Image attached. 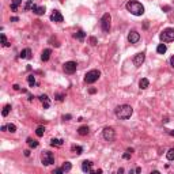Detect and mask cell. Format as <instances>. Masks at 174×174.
Segmentation results:
<instances>
[{
	"label": "cell",
	"mask_w": 174,
	"mask_h": 174,
	"mask_svg": "<svg viewBox=\"0 0 174 174\" xmlns=\"http://www.w3.org/2000/svg\"><path fill=\"white\" fill-rule=\"evenodd\" d=\"M127 10H128L131 14H133L136 17H140L144 14V7L141 3H139L137 0H131L127 3Z\"/></svg>",
	"instance_id": "1"
},
{
	"label": "cell",
	"mask_w": 174,
	"mask_h": 174,
	"mask_svg": "<svg viewBox=\"0 0 174 174\" xmlns=\"http://www.w3.org/2000/svg\"><path fill=\"white\" fill-rule=\"evenodd\" d=\"M133 113V109L129 106V105H120L116 107V116L120 120H128Z\"/></svg>",
	"instance_id": "2"
},
{
	"label": "cell",
	"mask_w": 174,
	"mask_h": 174,
	"mask_svg": "<svg viewBox=\"0 0 174 174\" xmlns=\"http://www.w3.org/2000/svg\"><path fill=\"white\" fill-rule=\"evenodd\" d=\"M159 38L162 42H171L174 41V29L169 27V29H165L162 33L159 34Z\"/></svg>",
	"instance_id": "3"
},
{
	"label": "cell",
	"mask_w": 174,
	"mask_h": 174,
	"mask_svg": "<svg viewBox=\"0 0 174 174\" xmlns=\"http://www.w3.org/2000/svg\"><path fill=\"white\" fill-rule=\"evenodd\" d=\"M99 76H101V72H99L98 69H91V71H89V72L86 73L84 82L91 84V83H94V82H97V80L99 79Z\"/></svg>",
	"instance_id": "4"
},
{
	"label": "cell",
	"mask_w": 174,
	"mask_h": 174,
	"mask_svg": "<svg viewBox=\"0 0 174 174\" xmlns=\"http://www.w3.org/2000/svg\"><path fill=\"white\" fill-rule=\"evenodd\" d=\"M110 22H112L110 14H109V12L103 14V17L101 18V27L105 33H109V30H110Z\"/></svg>",
	"instance_id": "5"
},
{
	"label": "cell",
	"mask_w": 174,
	"mask_h": 174,
	"mask_svg": "<svg viewBox=\"0 0 174 174\" xmlns=\"http://www.w3.org/2000/svg\"><path fill=\"white\" fill-rule=\"evenodd\" d=\"M102 136H103V139L106 141H113L116 139V131L110 127H107V128L103 129V132H102Z\"/></svg>",
	"instance_id": "6"
},
{
	"label": "cell",
	"mask_w": 174,
	"mask_h": 174,
	"mask_svg": "<svg viewBox=\"0 0 174 174\" xmlns=\"http://www.w3.org/2000/svg\"><path fill=\"white\" fill-rule=\"evenodd\" d=\"M41 162L44 163L45 166H49L52 163H55V157H53V154L49 151H44L42 152V157H41Z\"/></svg>",
	"instance_id": "7"
},
{
	"label": "cell",
	"mask_w": 174,
	"mask_h": 174,
	"mask_svg": "<svg viewBox=\"0 0 174 174\" xmlns=\"http://www.w3.org/2000/svg\"><path fill=\"white\" fill-rule=\"evenodd\" d=\"M76 68H78V64H76L75 61H67L65 64H64L63 69H64V72H65V73L71 75V73L76 72Z\"/></svg>",
	"instance_id": "8"
},
{
	"label": "cell",
	"mask_w": 174,
	"mask_h": 174,
	"mask_svg": "<svg viewBox=\"0 0 174 174\" xmlns=\"http://www.w3.org/2000/svg\"><path fill=\"white\" fill-rule=\"evenodd\" d=\"M144 60H146V55L141 52V53H137V55H135V57H133V64H135L136 67H140L141 64L144 63Z\"/></svg>",
	"instance_id": "9"
},
{
	"label": "cell",
	"mask_w": 174,
	"mask_h": 174,
	"mask_svg": "<svg viewBox=\"0 0 174 174\" xmlns=\"http://www.w3.org/2000/svg\"><path fill=\"white\" fill-rule=\"evenodd\" d=\"M139 39H140V34L137 33V31H131L128 35V41L131 44H136V42H139Z\"/></svg>",
	"instance_id": "10"
},
{
	"label": "cell",
	"mask_w": 174,
	"mask_h": 174,
	"mask_svg": "<svg viewBox=\"0 0 174 174\" xmlns=\"http://www.w3.org/2000/svg\"><path fill=\"white\" fill-rule=\"evenodd\" d=\"M63 15L60 14V11H57V10H55L53 11V14L51 15V21L52 22H57V23H60V22H63Z\"/></svg>",
	"instance_id": "11"
},
{
	"label": "cell",
	"mask_w": 174,
	"mask_h": 174,
	"mask_svg": "<svg viewBox=\"0 0 174 174\" xmlns=\"http://www.w3.org/2000/svg\"><path fill=\"white\" fill-rule=\"evenodd\" d=\"M91 169H93V162L91 161H83L82 162V170L84 173H91Z\"/></svg>",
	"instance_id": "12"
},
{
	"label": "cell",
	"mask_w": 174,
	"mask_h": 174,
	"mask_svg": "<svg viewBox=\"0 0 174 174\" xmlns=\"http://www.w3.org/2000/svg\"><path fill=\"white\" fill-rule=\"evenodd\" d=\"M39 101H41V103H42L44 109H48V107L51 106V99H49V97L45 95V94L39 95Z\"/></svg>",
	"instance_id": "13"
},
{
	"label": "cell",
	"mask_w": 174,
	"mask_h": 174,
	"mask_svg": "<svg viewBox=\"0 0 174 174\" xmlns=\"http://www.w3.org/2000/svg\"><path fill=\"white\" fill-rule=\"evenodd\" d=\"M45 10H46V8L44 6L38 7V6H35V4H34L33 8H31V11H33L35 15H44V14H45Z\"/></svg>",
	"instance_id": "14"
},
{
	"label": "cell",
	"mask_w": 174,
	"mask_h": 174,
	"mask_svg": "<svg viewBox=\"0 0 174 174\" xmlns=\"http://www.w3.org/2000/svg\"><path fill=\"white\" fill-rule=\"evenodd\" d=\"M19 57H21V59H30V57H31V51H30L29 48H26V49H23V51L21 52V55H19Z\"/></svg>",
	"instance_id": "15"
},
{
	"label": "cell",
	"mask_w": 174,
	"mask_h": 174,
	"mask_svg": "<svg viewBox=\"0 0 174 174\" xmlns=\"http://www.w3.org/2000/svg\"><path fill=\"white\" fill-rule=\"evenodd\" d=\"M51 55H52L51 49H45V51L42 52V55H41V60H42V61H48L49 57H51Z\"/></svg>",
	"instance_id": "16"
},
{
	"label": "cell",
	"mask_w": 174,
	"mask_h": 174,
	"mask_svg": "<svg viewBox=\"0 0 174 174\" xmlns=\"http://www.w3.org/2000/svg\"><path fill=\"white\" fill-rule=\"evenodd\" d=\"M139 86H140V89H141V90H146L147 87L150 86V80H148L147 78L140 79V82H139Z\"/></svg>",
	"instance_id": "17"
},
{
	"label": "cell",
	"mask_w": 174,
	"mask_h": 174,
	"mask_svg": "<svg viewBox=\"0 0 174 174\" xmlns=\"http://www.w3.org/2000/svg\"><path fill=\"white\" fill-rule=\"evenodd\" d=\"M89 132H90V129H89V127H87V125H83V127H80V128L78 129V133L80 136L89 135Z\"/></svg>",
	"instance_id": "18"
},
{
	"label": "cell",
	"mask_w": 174,
	"mask_h": 174,
	"mask_svg": "<svg viewBox=\"0 0 174 174\" xmlns=\"http://www.w3.org/2000/svg\"><path fill=\"white\" fill-rule=\"evenodd\" d=\"M73 37H75L76 39H79V41H83L84 37H86V33H84L83 30H78L76 33L73 34Z\"/></svg>",
	"instance_id": "19"
},
{
	"label": "cell",
	"mask_w": 174,
	"mask_h": 174,
	"mask_svg": "<svg viewBox=\"0 0 174 174\" xmlns=\"http://www.w3.org/2000/svg\"><path fill=\"white\" fill-rule=\"evenodd\" d=\"M22 4V0H12L11 1V11H17L18 7Z\"/></svg>",
	"instance_id": "20"
},
{
	"label": "cell",
	"mask_w": 174,
	"mask_h": 174,
	"mask_svg": "<svg viewBox=\"0 0 174 174\" xmlns=\"http://www.w3.org/2000/svg\"><path fill=\"white\" fill-rule=\"evenodd\" d=\"M166 51H167V48H166V45L165 44H159L157 48V52L159 53V55H163V53H166Z\"/></svg>",
	"instance_id": "21"
},
{
	"label": "cell",
	"mask_w": 174,
	"mask_h": 174,
	"mask_svg": "<svg viewBox=\"0 0 174 174\" xmlns=\"http://www.w3.org/2000/svg\"><path fill=\"white\" fill-rule=\"evenodd\" d=\"M27 144H29V147H31V148H37V147H38V141L34 140V139H31V137H29V139H27Z\"/></svg>",
	"instance_id": "22"
},
{
	"label": "cell",
	"mask_w": 174,
	"mask_h": 174,
	"mask_svg": "<svg viewBox=\"0 0 174 174\" xmlns=\"http://www.w3.org/2000/svg\"><path fill=\"white\" fill-rule=\"evenodd\" d=\"M10 110H11V105H6V106L3 107V110H1V116H3V117H7L8 113H10Z\"/></svg>",
	"instance_id": "23"
},
{
	"label": "cell",
	"mask_w": 174,
	"mask_h": 174,
	"mask_svg": "<svg viewBox=\"0 0 174 174\" xmlns=\"http://www.w3.org/2000/svg\"><path fill=\"white\" fill-rule=\"evenodd\" d=\"M61 144H63L61 139H52L51 140V146H53V147H60Z\"/></svg>",
	"instance_id": "24"
},
{
	"label": "cell",
	"mask_w": 174,
	"mask_h": 174,
	"mask_svg": "<svg viewBox=\"0 0 174 174\" xmlns=\"http://www.w3.org/2000/svg\"><path fill=\"white\" fill-rule=\"evenodd\" d=\"M44 133H45V128H44V127H38V128L35 129V135L38 136V137L44 136Z\"/></svg>",
	"instance_id": "25"
},
{
	"label": "cell",
	"mask_w": 174,
	"mask_h": 174,
	"mask_svg": "<svg viewBox=\"0 0 174 174\" xmlns=\"http://www.w3.org/2000/svg\"><path fill=\"white\" fill-rule=\"evenodd\" d=\"M61 167H63V170H64V171L67 173V171H69V170L72 169V165H71V162H64V163H63Z\"/></svg>",
	"instance_id": "26"
},
{
	"label": "cell",
	"mask_w": 174,
	"mask_h": 174,
	"mask_svg": "<svg viewBox=\"0 0 174 174\" xmlns=\"http://www.w3.org/2000/svg\"><path fill=\"white\" fill-rule=\"evenodd\" d=\"M27 83L30 87H33L34 84H35V78H34V75H29L27 76Z\"/></svg>",
	"instance_id": "27"
},
{
	"label": "cell",
	"mask_w": 174,
	"mask_h": 174,
	"mask_svg": "<svg viewBox=\"0 0 174 174\" xmlns=\"http://www.w3.org/2000/svg\"><path fill=\"white\" fill-rule=\"evenodd\" d=\"M166 158H167L169 161H174V148H170L166 154Z\"/></svg>",
	"instance_id": "28"
},
{
	"label": "cell",
	"mask_w": 174,
	"mask_h": 174,
	"mask_svg": "<svg viewBox=\"0 0 174 174\" xmlns=\"http://www.w3.org/2000/svg\"><path fill=\"white\" fill-rule=\"evenodd\" d=\"M0 38H1V45L3 46H10V44H8V41H7V38H6V34H1L0 35Z\"/></svg>",
	"instance_id": "29"
},
{
	"label": "cell",
	"mask_w": 174,
	"mask_h": 174,
	"mask_svg": "<svg viewBox=\"0 0 174 174\" xmlns=\"http://www.w3.org/2000/svg\"><path fill=\"white\" fill-rule=\"evenodd\" d=\"M72 151H75L76 154H82L83 152V147H80V146H72Z\"/></svg>",
	"instance_id": "30"
},
{
	"label": "cell",
	"mask_w": 174,
	"mask_h": 174,
	"mask_svg": "<svg viewBox=\"0 0 174 174\" xmlns=\"http://www.w3.org/2000/svg\"><path fill=\"white\" fill-rule=\"evenodd\" d=\"M33 6H34V3L31 1V0H29L27 3L25 4V10H26V11H29V10H31V8H33Z\"/></svg>",
	"instance_id": "31"
},
{
	"label": "cell",
	"mask_w": 174,
	"mask_h": 174,
	"mask_svg": "<svg viewBox=\"0 0 174 174\" xmlns=\"http://www.w3.org/2000/svg\"><path fill=\"white\" fill-rule=\"evenodd\" d=\"M7 129H8V132H11V133H14V132L17 131V127H15L14 124H8V125H7Z\"/></svg>",
	"instance_id": "32"
},
{
	"label": "cell",
	"mask_w": 174,
	"mask_h": 174,
	"mask_svg": "<svg viewBox=\"0 0 174 174\" xmlns=\"http://www.w3.org/2000/svg\"><path fill=\"white\" fill-rule=\"evenodd\" d=\"M132 151H133L132 148H129V150H127V152H125V154L123 155L124 159H129V158H131V154H132Z\"/></svg>",
	"instance_id": "33"
},
{
	"label": "cell",
	"mask_w": 174,
	"mask_h": 174,
	"mask_svg": "<svg viewBox=\"0 0 174 174\" xmlns=\"http://www.w3.org/2000/svg\"><path fill=\"white\" fill-rule=\"evenodd\" d=\"M53 174H65V171L63 170V167H59V169H56V170L53 171Z\"/></svg>",
	"instance_id": "34"
},
{
	"label": "cell",
	"mask_w": 174,
	"mask_h": 174,
	"mask_svg": "<svg viewBox=\"0 0 174 174\" xmlns=\"http://www.w3.org/2000/svg\"><path fill=\"white\" fill-rule=\"evenodd\" d=\"M90 42H91V45H93V46H95L97 45V38H95V37H91Z\"/></svg>",
	"instance_id": "35"
},
{
	"label": "cell",
	"mask_w": 174,
	"mask_h": 174,
	"mask_svg": "<svg viewBox=\"0 0 174 174\" xmlns=\"http://www.w3.org/2000/svg\"><path fill=\"white\" fill-rule=\"evenodd\" d=\"M56 99H57L59 102H61L63 99H64V95H63V94H57V95H56Z\"/></svg>",
	"instance_id": "36"
},
{
	"label": "cell",
	"mask_w": 174,
	"mask_h": 174,
	"mask_svg": "<svg viewBox=\"0 0 174 174\" xmlns=\"http://www.w3.org/2000/svg\"><path fill=\"white\" fill-rule=\"evenodd\" d=\"M90 174H102V170H101V169H98V170H94V171L91 170Z\"/></svg>",
	"instance_id": "37"
},
{
	"label": "cell",
	"mask_w": 174,
	"mask_h": 174,
	"mask_svg": "<svg viewBox=\"0 0 174 174\" xmlns=\"http://www.w3.org/2000/svg\"><path fill=\"white\" fill-rule=\"evenodd\" d=\"M162 10H163L165 12H169V10H170V7H169V6H165V7H162Z\"/></svg>",
	"instance_id": "38"
},
{
	"label": "cell",
	"mask_w": 174,
	"mask_h": 174,
	"mask_svg": "<svg viewBox=\"0 0 174 174\" xmlns=\"http://www.w3.org/2000/svg\"><path fill=\"white\" fill-rule=\"evenodd\" d=\"M123 173H124V169H123V167H120V169L117 170V174H123Z\"/></svg>",
	"instance_id": "39"
},
{
	"label": "cell",
	"mask_w": 174,
	"mask_h": 174,
	"mask_svg": "<svg viewBox=\"0 0 174 174\" xmlns=\"http://www.w3.org/2000/svg\"><path fill=\"white\" fill-rule=\"evenodd\" d=\"M170 64H171V67L174 68V56L171 57V59H170Z\"/></svg>",
	"instance_id": "40"
},
{
	"label": "cell",
	"mask_w": 174,
	"mask_h": 174,
	"mask_svg": "<svg viewBox=\"0 0 174 174\" xmlns=\"http://www.w3.org/2000/svg\"><path fill=\"white\" fill-rule=\"evenodd\" d=\"M18 21H19V19H18L17 17H14V18H11V22H18Z\"/></svg>",
	"instance_id": "41"
},
{
	"label": "cell",
	"mask_w": 174,
	"mask_h": 174,
	"mask_svg": "<svg viewBox=\"0 0 174 174\" xmlns=\"http://www.w3.org/2000/svg\"><path fill=\"white\" fill-rule=\"evenodd\" d=\"M135 171H136V174H140L141 169H140V167H136V170H135Z\"/></svg>",
	"instance_id": "42"
},
{
	"label": "cell",
	"mask_w": 174,
	"mask_h": 174,
	"mask_svg": "<svg viewBox=\"0 0 174 174\" xmlns=\"http://www.w3.org/2000/svg\"><path fill=\"white\" fill-rule=\"evenodd\" d=\"M64 120H69V118H71V114H67V116H64Z\"/></svg>",
	"instance_id": "43"
},
{
	"label": "cell",
	"mask_w": 174,
	"mask_h": 174,
	"mask_svg": "<svg viewBox=\"0 0 174 174\" xmlns=\"http://www.w3.org/2000/svg\"><path fill=\"white\" fill-rule=\"evenodd\" d=\"M25 155H26V157H30V151H29V150H26V151H25Z\"/></svg>",
	"instance_id": "44"
},
{
	"label": "cell",
	"mask_w": 174,
	"mask_h": 174,
	"mask_svg": "<svg viewBox=\"0 0 174 174\" xmlns=\"http://www.w3.org/2000/svg\"><path fill=\"white\" fill-rule=\"evenodd\" d=\"M150 174H161V173H159L158 170H154V171H151V173H150Z\"/></svg>",
	"instance_id": "45"
},
{
	"label": "cell",
	"mask_w": 174,
	"mask_h": 174,
	"mask_svg": "<svg viewBox=\"0 0 174 174\" xmlns=\"http://www.w3.org/2000/svg\"><path fill=\"white\" fill-rule=\"evenodd\" d=\"M14 90H19V86L18 84H14Z\"/></svg>",
	"instance_id": "46"
},
{
	"label": "cell",
	"mask_w": 174,
	"mask_h": 174,
	"mask_svg": "<svg viewBox=\"0 0 174 174\" xmlns=\"http://www.w3.org/2000/svg\"><path fill=\"white\" fill-rule=\"evenodd\" d=\"M95 89H90V94H94V93H95Z\"/></svg>",
	"instance_id": "47"
},
{
	"label": "cell",
	"mask_w": 174,
	"mask_h": 174,
	"mask_svg": "<svg viewBox=\"0 0 174 174\" xmlns=\"http://www.w3.org/2000/svg\"><path fill=\"white\" fill-rule=\"evenodd\" d=\"M169 133H170V135H171V136H174V131H170Z\"/></svg>",
	"instance_id": "48"
}]
</instances>
